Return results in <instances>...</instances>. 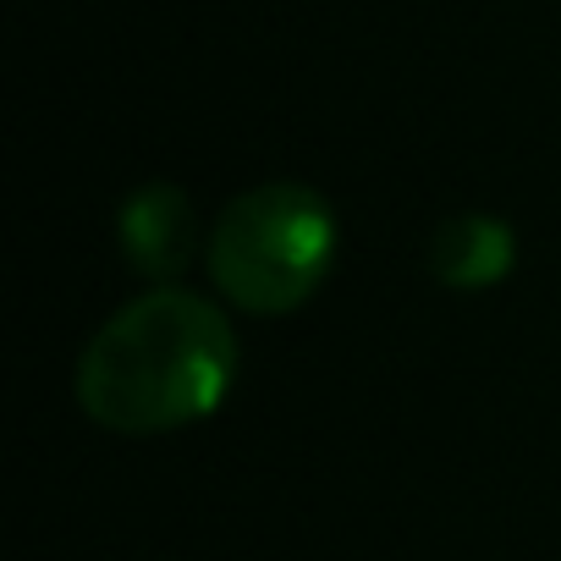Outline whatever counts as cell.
I'll return each instance as SVG.
<instances>
[{
	"label": "cell",
	"mask_w": 561,
	"mask_h": 561,
	"mask_svg": "<svg viewBox=\"0 0 561 561\" xmlns=\"http://www.w3.org/2000/svg\"><path fill=\"white\" fill-rule=\"evenodd\" d=\"M237 364V331L220 304L187 287H149L89 336L72 397L111 435H176L220 413Z\"/></svg>",
	"instance_id": "6da1fadb"
},
{
	"label": "cell",
	"mask_w": 561,
	"mask_h": 561,
	"mask_svg": "<svg viewBox=\"0 0 561 561\" xmlns=\"http://www.w3.org/2000/svg\"><path fill=\"white\" fill-rule=\"evenodd\" d=\"M336 248H342V220L320 187L259 182L220 209L204 242V270L231 309L280 320L298 314L325 287Z\"/></svg>",
	"instance_id": "7a4b0ae2"
},
{
	"label": "cell",
	"mask_w": 561,
	"mask_h": 561,
	"mask_svg": "<svg viewBox=\"0 0 561 561\" xmlns=\"http://www.w3.org/2000/svg\"><path fill=\"white\" fill-rule=\"evenodd\" d=\"M116 248L127 270L154 287H176L182 270L198 259V209L176 182H144L116 209Z\"/></svg>",
	"instance_id": "3957f363"
},
{
	"label": "cell",
	"mask_w": 561,
	"mask_h": 561,
	"mask_svg": "<svg viewBox=\"0 0 561 561\" xmlns=\"http://www.w3.org/2000/svg\"><path fill=\"white\" fill-rule=\"evenodd\" d=\"M517 264V231L501 215L462 209L430 237V275L451 293H490Z\"/></svg>",
	"instance_id": "277c9868"
}]
</instances>
